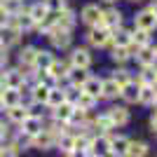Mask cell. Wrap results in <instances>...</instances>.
Wrapping results in <instances>:
<instances>
[{
  "instance_id": "cell-38",
  "label": "cell",
  "mask_w": 157,
  "mask_h": 157,
  "mask_svg": "<svg viewBox=\"0 0 157 157\" xmlns=\"http://www.w3.org/2000/svg\"><path fill=\"white\" fill-rule=\"evenodd\" d=\"M113 80H115V82L122 87V85H127V82L131 80V75H129V71H124V68H117V71L113 73Z\"/></svg>"
},
{
  "instance_id": "cell-32",
  "label": "cell",
  "mask_w": 157,
  "mask_h": 157,
  "mask_svg": "<svg viewBox=\"0 0 157 157\" xmlns=\"http://www.w3.org/2000/svg\"><path fill=\"white\" fill-rule=\"evenodd\" d=\"M31 96H33V101L35 103H47V96H49V87H45V85H35L33 87V92H31Z\"/></svg>"
},
{
  "instance_id": "cell-26",
  "label": "cell",
  "mask_w": 157,
  "mask_h": 157,
  "mask_svg": "<svg viewBox=\"0 0 157 157\" xmlns=\"http://www.w3.org/2000/svg\"><path fill=\"white\" fill-rule=\"evenodd\" d=\"M96 101H98V98L89 96V94H85L82 89H80V94H78V98L73 101V105H75V108H80V110H92L94 105H96Z\"/></svg>"
},
{
  "instance_id": "cell-24",
  "label": "cell",
  "mask_w": 157,
  "mask_h": 157,
  "mask_svg": "<svg viewBox=\"0 0 157 157\" xmlns=\"http://www.w3.org/2000/svg\"><path fill=\"white\" fill-rule=\"evenodd\" d=\"M148 143L143 141H129V148H127L124 157H148Z\"/></svg>"
},
{
  "instance_id": "cell-45",
  "label": "cell",
  "mask_w": 157,
  "mask_h": 157,
  "mask_svg": "<svg viewBox=\"0 0 157 157\" xmlns=\"http://www.w3.org/2000/svg\"><path fill=\"white\" fill-rule=\"evenodd\" d=\"M131 2H138V0H131Z\"/></svg>"
},
{
  "instance_id": "cell-2",
  "label": "cell",
  "mask_w": 157,
  "mask_h": 157,
  "mask_svg": "<svg viewBox=\"0 0 157 157\" xmlns=\"http://www.w3.org/2000/svg\"><path fill=\"white\" fill-rule=\"evenodd\" d=\"M134 24H136V28H141V31L152 33L157 28V17H155V12H152L150 7H145V10H141V12L134 17Z\"/></svg>"
},
{
  "instance_id": "cell-13",
  "label": "cell",
  "mask_w": 157,
  "mask_h": 157,
  "mask_svg": "<svg viewBox=\"0 0 157 157\" xmlns=\"http://www.w3.org/2000/svg\"><path fill=\"white\" fill-rule=\"evenodd\" d=\"M110 45L113 47H129L131 45V31L127 28H113L110 31Z\"/></svg>"
},
{
  "instance_id": "cell-43",
  "label": "cell",
  "mask_w": 157,
  "mask_h": 157,
  "mask_svg": "<svg viewBox=\"0 0 157 157\" xmlns=\"http://www.w3.org/2000/svg\"><path fill=\"white\" fill-rule=\"evenodd\" d=\"M150 10H152V12H155V17H157V0H155V2H152V5H150Z\"/></svg>"
},
{
  "instance_id": "cell-37",
  "label": "cell",
  "mask_w": 157,
  "mask_h": 157,
  "mask_svg": "<svg viewBox=\"0 0 157 157\" xmlns=\"http://www.w3.org/2000/svg\"><path fill=\"white\" fill-rule=\"evenodd\" d=\"M45 7H47V12H61V10H66V0H45Z\"/></svg>"
},
{
  "instance_id": "cell-41",
  "label": "cell",
  "mask_w": 157,
  "mask_h": 157,
  "mask_svg": "<svg viewBox=\"0 0 157 157\" xmlns=\"http://www.w3.org/2000/svg\"><path fill=\"white\" fill-rule=\"evenodd\" d=\"M2 63H7V49L0 47V66H2Z\"/></svg>"
},
{
  "instance_id": "cell-27",
  "label": "cell",
  "mask_w": 157,
  "mask_h": 157,
  "mask_svg": "<svg viewBox=\"0 0 157 157\" xmlns=\"http://www.w3.org/2000/svg\"><path fill=\"white\" fill-rule=\"evenodd\" d=\"M92 127H96V131H98V134H108L110 129H115L113 120L108 117V113H105V115H98L96 120H92Z\"/></svg>"
},
{
  "instance_id": "cell-20",
  "label": "cell",
  "mask_w": 157,
  "mask_h": 157,
  "mask_svg": "<svg viewBox=\"0 0 157 157\" xmlns=\"http://www.w3.org/2000/svg\"><path fill=\"white\" fill-rule=\"evenodd\" d=\"M129 141H131V138H127V136L110 138V157H124L127 148H129Z\"/></svg>"
},
{
  "instance_id": "cell-21",
  "label": "cell",
  "mask_w": 157,
  "mask_h": 157,
  "mask_svg": "<svg viewBox=\"0 0 157 157\" xmlns=\"http://www.w3.org/2000/svg\"><path fill=\"white\" fill-rule=\"evenodd\" d=\"M0 98H2V105L12 108V105H19L21 103V89H12V87H5L0 92Z\"/></svg>"
},
{
  "instance_id": "cell-12",
  "label": "cell",
  "mask_w": 157,
  "mask_h": 157,
  "mask_svg": "<svg viewBox=\"0 0 157 157\" xmlns=\"http://www.w3.org/2000/svg\"><path fill=\"white\" fill-rule=\"evenodd\" d=\"M66 78H68V82H71L73 87L82 89V85H85L92 75H89V68H73V66H71V71H68V75H66Z\"/></svg>"
},
{
  "instance_id": "cell-28",
  "label": "cell",
  "mask_w": 157,
  "mask_h": 157,
  "mask_svg": "<svg viewBox=\"0 0 157 157\" xmlns=\"http://www.w3.org/2000/svg\"><path fill=\"white\" fill-rule=\"evenodd\" d=\"M28 115H31V113H28V108H24V105H12V108H7V117L12 120V122H24V120L28 117Z\"/></svg>"
},
{
  "instance_id": "cell-15",
  "label": "cell",
  "mask_w": 157,
  "mask_h": 157,
  "mask_svg": "<svg viewBox=\"0 0 157 157\" xmlns=\"http://www.w3.org/2000/svg\"><path fill=\"white\" fill-rule=\"evenodd\" d=\"M49 40H52L54 47H59V49H66V47L71 45V31H63V28H54L52 33H49Z\"/></svg>"
},
{
  "instance_id": "cell-29",
  "label": "cell",
  "mask_w": 157,
  "mask_h": 157,
  "mask_svg": "<svg viewBox=\"0 0 157 157\" xmlns=\"http://www.w3.org/2000/svg\"><path fill=\"white\" fill-rule=\"evenodd\" d=\"M63 101H68V94H66L63 89H56V87H52V89H49V96H47V105L56 108V105H61Z\"/></svg>"
},
{
  "instance_id": "cell-5",
  "label": "cell",
  "mask_w": 157,
  "mask_h": 157,
  "mask_svg": "<svg viewBox=\"0 0 157 157\" xmlns=\"http://www.w3.org/2000/svg\"><path fill=\"white\" fill-rule=\"evenodd\" d=\"M134 59H136V63L141 66V68H143V66H157V49L152 45H145V47H141V49H136Z\"/></svg>"
},
{
  "instance_id": "cell-22",
  "label": "cell",
  "mask_w": 157,
  "mask_h": 157,
  "mask_svg": "<svg viewBox=\"0 0 157 157\" xmlns=\"http://www.w3.org/2000/svg\"><path fill=\"white\" fill-rule=\"evenodd\" d=\"M52 63H54L52 52H45V49H38V52H35L33 68H38V71H49V66H52Z\"/></svg>"
},
{
  "instance_id": "cell-3",
  "label": "cell",
  "mask_w": 157,
  "mask_h": 157,
  "mask_svg": "<svg viewBox=\"0 0 157 157\" xmlns=\"http://www.w3.org/2000/svg\"><path fill=\"white\" fill-rule=\"evenodd\" d=\"M89 155L94 157H110V138L105 136V134H98L96 138L89 141Z\"/></svg>"
},
{
  "instance_id": "cell-36",
  "label": "cell",
  "mask_w": 157,
  "mask_h": 157,
  "mask_svg": "<svg viewBox=\"0 0 157 157\" xmlns=\"http://www.w3.org/2000/svg\"><path fill=\"white\" fill-rule=\"evenodd\" d=\"M38 82L40 85H45V87H49L52 89L54 85H56V78H54L49 71H38Z\"/></svg>"
},
{
  "instance_id": "cell-9",
  "label": "cell",
  "mask_w": 157,
  "mask_h": 157,
  "mask_svg": "<svg viewBox=\"0 0 157 157\" xmlns=\"http://www.w3.org/2000/svg\"><path fill=\"white\" fill-rule=\"evenodd\" d=\"M68 63H71L73 68H89V66H92V54L87 52V49H82V47H78V49L71 52V61H68Z\"/></svg>"
},
{
  "instance_id": "cell-44",
  "label": "cell",
  "mask_w": 157,
  "mask_h": 157,
  "mask_svg": "<svg viewBox=\"0 0 157 157\" xmlns=\"http://www.w3.org/2000/svg\"><path fill=\"white\" fill-rule=\"evenodd\" d=\"M105 2H115V0H105Z\"/></svg>"
},
{
  "instance_id": "cell-35",
  "label": "cell",
  "mask_w": 157,
  "mask_h": 157,
  "mask_svg": "<svg viewBox=\"0 0 157 157\" xmlns=\"http://www.w3.org/2000/svg\"><path fill=\"white\" fill-rule=\"evenodd\" d=\"M35 52H38L35 47H24L21 54H19V61L24 66H33V61H35Z\"/></svg>"
},
{
  "instance_id": "cell-16",
  "label": "cell",
  "mask_w": 157,
  "mask_h": 157,
  "mask_svg": "<svg viewBox=\"0 0 157 157\" xmlns=\"http://www.w3.org/2000/svg\"><path fill=\"white\" fill-rule=\"evenodd\" d=\"M138 94H141V85H138V82H134V80H129L127 85H122L120 96L124 98L127 103H136V101H138Z\"/></svg>"
},
{
  "instance_id": "cell-31",
  "label": "cell",
  "mask_w": 157,
  "mask_h": 157,
  "mask_svg": "<svg viewBox=\"0 0 157 157\" xmlns=\"http://www.w3.org/2000/svg\"><path fill=\"white\" fill-rule=\"evenodd\" d=\"M28 14H31V19L35 21V24H40V21L45 19V17H47L49 12H47L45 2H33V5L28 7Z\"/></svg>"
},
{
  "instance_id": "cell-42",
  "label": "cell",
  "mask_w": 157,
  "mask_h": 157,
  "mask_svg": "<svg viewBox=\"0 0 157 157\" xmlns=\"http://www.w3.org/2000/svg\"><path fill=\"white\" fill-rule=\"evenodd\" d=\"M5 134H7V129H5V124H0V141L5 138Z\"/></svg>"
},
{
  "instance_id": "cell-39",
  "label": "cell",
  "mask_w": 157,
  "mask_h": 157,
  "mask_svg": "<svg viewBox=\"0 0 157 157\" xmlns=\"http://www.w3.org/2000/svg\"><path fill=\"white\" fill-rule=\"evenodd\" d=\"M0 157H17V150H14V145H7L5 150H0Z\"/></svg>"
},
{
  "instance_id": "cell-40",
  "label": "cell",
  "mask_w": 157,
  "mask_h": 157,
  "mask_svg": "<svg viewBox=\"0 0 157 157\" xmlns=\"http://www.w3.org/2000/svg\"><path fill=\"white\" fill-rule=\"evenodd\" d=\"M150 129L157 134V113H152V117H150Z\"/></svg>"
},
{
  "instance_id": "cell-14",
  "label": "cell",
  "mask_w": 157,
  "mask_h": 157,
  "mask_svg": "<svg viewBox=\"0 0 157 157\" xmlns=\"http://www.w3.org/2000/svg\"><path fill=\"white\" fill-rule=\"evenodd\" d=\"M56 17V26L59 28H63V31H73V26H75V12L73 10H61V12H56L54 14Z\"/></svg>"
},
{
  "instance_id": "cell-8",
  "label": "cell",
  "mask_w": 157,
  "mask_h": 157,
  "mask_svg": "<svg viewBox=\"0 0 157 157\" xmlns=\"http://www.w3.org/2000/svg\"><path fill=\"white\" fill-rule=\"evenodd\" d=\"M26 75L21 71H5V75H0V85L2 87H12V89H21L24 87Z\"/></svg>"
},
{
  "instance_id": "cell-47",
  "label": "cell",
  "mask_w": 157,
  "mask_h": 157,
  "mask_svg": "<svg viewBox=\"0 0 157 157\" xmlns=\"http://www.w3.org/2000/svg\"><path fill=\"white\" fill-rule=\"evenodd\" d=\"M155 49H157V47H155Z\"/></svg>"
},
{
  "instance_id": "cell-33",
  "label": "cell",
  "mask_w": 157,
  "mask_h": 157,
  "mask_svg": "<svg viewBox=\"0 0 157 157\" xmlns=\"http://www.w3.org/2000/svg\"><path fill=\"white\" fill-rule=\"evenodd\" d=\"M113 61L115 63H124V61H129L131 59V49L129 47H113Z\"/></svg>"
},
{
  "instance_id": "cell-18",
  "label": "cell",
  "mask_w": 157,
  "mask_h": 157,
  "mask_svg": "<svg viewBox=\"0 0 157 157\" xmlns=\"http://www.w3.org/2000/svg\"><path fill=\"white\" fill-rule=\"evenodd\" d=\"M73 113H75V105H73V101H63L61 105H56L54 108V117L59 120V122H63V124H68L73 117Z\"/></svg>"
},
{
  "instance_id": "cell-11",
  "label": "cell",
  "mask_w": 157,
  "mask_h": 157,
  "mask_svg": "<svg viewBox=\"0 0 157 157\" xmlns=\"http://www.w3.org/2000/svg\"><path fill=\"white\" fill-rule=\"evenodd\" d=\"M108 117L113 120L115 127H124V124H129L131 115H129V110H127L124 105H113L110 110H108Z\"/></svg>"
},
{
  "instance_id": "cell-10",
  "label": "cell",
  "mask_w": 157,
  "mask_h": 157,
  "mask_svg": "<svg viewBox=\"0 0 157 157\" xmlns=\"http://www.w3.org/2000/svg\"><path fill=\"white\" fill-rule=\"evenodd\" d=\"M101 26H105L108 31L120 28V26H122V12H120V10H115V7L103 10V21H101Z\"/></svg>"
},
{
  "instance_id": "cell-23",
  "label": "cell",
  "mask_w": 157,
  "mask_h": 157,
  "mask_svg": "<svg viewBox=\"0 0 157 157\" xmlns=\"http://www.w3.org/2000/svg\"><path fill=\"white\" fill-rule=\"evenodd\" d=\"M138 85H155L157 82V66H143L136 78Z\"/></svg>"
},
{
  "instance_id": "cell-7",
  "label": "cell",
  "mask_w": 157,
  "mask_h": 157,
  "mask_svg": "<svg viewBox=\"0 0 157 157\" xmlns=\"http://www.w3.org/2000/svg\"><path fill=\"white\" fill-rule=\"evenodd\" d=\"M54 145H56V138H54L47 129H42L40 134H35V136L31 138V148H38V150H49Z\"/></svg>"
},
{
  "instance_id": "cell-1",
  "label": "cell",
  "mask_w": 157,
  "mask_h": 157,
  "mask_svg": "<svg viewBox=\"0 0 157 157\" xmlns=\"http://www.w3.org/2000/svg\"><path fill=\"white\" fill-rule=\"evenodd\" d=\"M87 42L92 47H108L110 45V31L105 26H92L87 33Z\"/></svg>"
},
{
  "instance_id": "cell-25",
  "label": "cell",
  "mask_w": 157,
  "mask_h": 157,
  "mask_svg": "<svg viewBox=\"0 0 157 157\" xmlns=\"http://www.w3.org/2000/svg\"><path fill=\"white\" fill-rule=\"evenodd\" d=\"M155 96H157V89H155V85H141L138 103H143V105H152V103H155Z\"/></svg>"
},
{
  "instance_id": "cell-46",
  "label": "cell",
  "mask_w": 157,
  "mask_h": 157,
  "mask_svg": "<svg viewBox=\"0 0 157 157\" xmlns=\"http://www.w3.org/2000/svg\"><path fill=\"white\" fill-rule=\"evenodd\" d=\"M105 157H108V155H105Z\"/></svg>"
},
{
  "instance_id": "cell-6",
  "label": "cell",
  "mask_w": 157,
  "mask_h": 157,
  "mask_svg": "<svg viewBox=\"0 0 157 157\" xmlns=\"http://www.w3.org/2000/svg\"><path fill=\"white\" fill-rule=\"evenodd\" d=\"M42 129H45V127H42V120H40L38 115H28V117L21 122V136L33 138L35 134H40Z\"/></svg>"
},
{
  "instance_id": "cell-30",
  "label": "cell",
  "mask_w": 157,
  "mask_h": 157,
  "mask_svg": "<svg viewBox=\"0 0 157 157\" xmlns=\"http://www.w3.org/2000/svg\"><path fill=\"white\" fill-rule=\"evenodd\" d=\"M82 92L89 94V96H94V98H101V80L98 78H89L85 85H82Z\"/></svg>"
},
{
  "instance_id": "cell-34",
  "label": "cell",
  "mask_w": 157,
  "mask_h": 157,
  "mask_svg": "<svg viewBox=\"0 0 157 157\" xmlns=\"http://www.w3.org/2000/svg\"><path fill=\"white\" fill-rule=\"evenodd\" d=\"M68 71H71V63H63V61L59 63L56 59H54V63L49 66V73H52L56 80H59V78H66V75H68Z\"/></svg>"
},
{
  "instance_id": "cell-4",
  "label": "cell",
  "mask_w": 157,
  "mask_h": 157,
  "mask_svg": "<svg viewBox=\"0 0 157 157\" xmlns=\"http://www.w3.org/2000/svg\"><path fill=\"white\" fill-rule=\"evenodd\" d=\"M80 17H82V21H85L89 28L92 26H101V21H103V10H101L98 5H85Z\"/></svg>"
},
{
  "instance_id": "cell-17",
  "label": "cell",
  "mask_w": 157,
  "mask_h": 157,
  "mask_svg": "<svg viewBox=\"0 0 157 157\" xmlns=\"http://www.w3.org/2000/svg\"><path fill=\"white\" fill-rule=\"evenodd\" d=\"M19 42V31L14 26H10V24H5V26H0V45H17Z\"/></svg>"
},
{
  "instance_id": "cell-19",
  "label": "cell",
  "mask_w": 157,
  "mask_h": 157,
  "mask_svg": "<svg viewBox=\"0 0 157 157\" xmlns=\"http://www.w3.org/2000/svg\"><path fill=\"white\" fill-rule=\"evenodd\" d=\"M120 92H122V87H120L113 78L101 80V98H117Z\"/></svg>"
}]
</instances>
